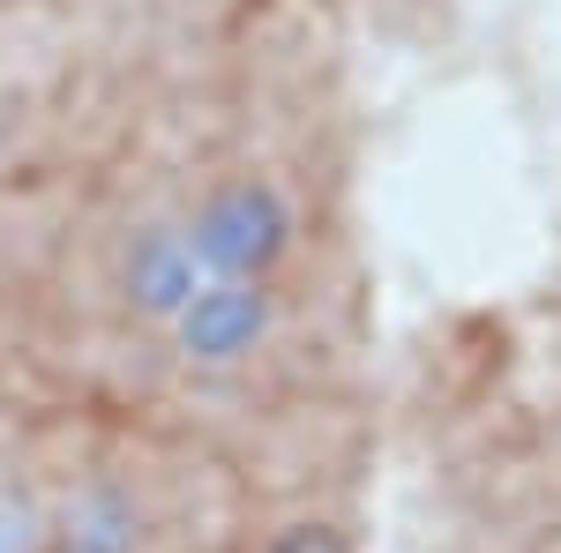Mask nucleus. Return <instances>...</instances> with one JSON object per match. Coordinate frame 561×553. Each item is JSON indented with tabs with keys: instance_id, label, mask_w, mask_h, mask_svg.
Instances as JSON below:
<instances>
[{
	"instance_id": "obj_1",
	"label": "nucleus",
	"mask_w": 561,
	"mask_h": 553,
	"mask_svg": "<svg viewBox=\"0 0 561 553\" xmlns=\"http://www.w3.org/2000/svg\"><path fill=\"white\" fill-rule=\"evenodd\" d=\"M300 553H322V546H300Z\"/></svg>"
}]
</instances>
